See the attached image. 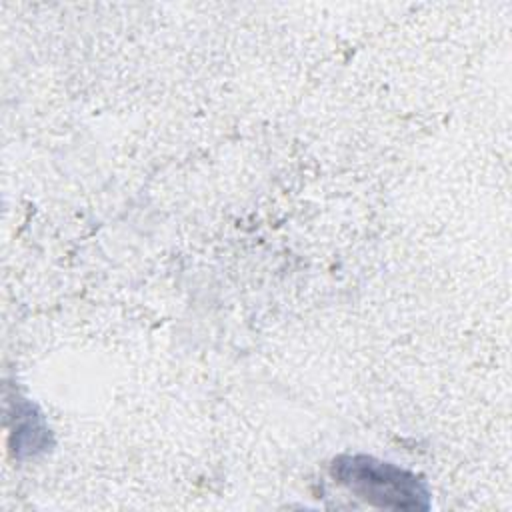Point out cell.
<instances>
[{"label": "cell", "mask_w": 512, "mask_h": 512, "mask_svg": "<svg viewBox=\"0 0 512 512\" xmlns=\"http://www.w3.org/2000/svg\"><path fill=\"white\" fill-rule=\"evenodd\" d=\"M330 476L360 500L388 510H428L430 492L420 476L368 454H342Z\"/></svg>", "instance_id": "6da1fadb"}, {"label": "cell", "mask_w": 512, "mask_h": 512, "mask_svg": "<svg viewBox=\"0 0 512 512\" xmlns=\"http://www.w3.org/2000/svg\"><path fill=\"white\" fill-rule=\"evenodd\" d=\"M12 418H14V434H16V454L20 452L34 454L36 450H46L48 428L34 404L26 400L16 402V416Z\"/></svg>", "instance_id": "7a4b0ae2"}]
</instances>
